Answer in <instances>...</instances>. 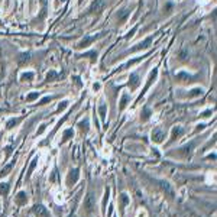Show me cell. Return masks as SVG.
<instances>
[{"label":"cell","mask_w":217,"mask_h":217,"mask_svg":"<svg viewBox=\"0 0 217 217\" xmlns=\"http://www.w3.org/2000/svg\"><path fill=\"white\" fill-rule=\"evenodd\" d=\"M96 207V198H94V195L93 192H89L85 195V198H84V203H83V208L87 211V213H91Z\"/></svg>","instance_id":"1"},{"label":"cell","mask_w":217,"mask_h":217,"mask_svg":"<svg viewBox=\"0 0 217 217\" xmlns=\"http://www.w3.org/2000/svg\"><path fill=\"white\" fill-rule=\"evenodd\" d=\"M103 35H104V33H97V35H91V36H84V38L81 39V42L77 45V48H80V49H83V48H89L91 42H94L96 39L101 38Z\"/></svg>","instance_id":"2"},{"label":"cell","mask_w":217,"mask_h":217,"mask_svg":"<svg viewBox=\"0 0 217 217\" xmlns=\"http://www.w3.org/2000/svg\"><path fill=\"white\" fill-rule=\"evenodd\" d=\"M78 178H80V169H78V168H74V169L70 171L68 177H67V184H68L70 187H73L74 184H77Z\"/></svg>","instance_id":"3"},{"label":"cell","mask_w":217,"mask_h":217,"mask_svg":"<svg viewBox=\"0 0 217 217\" xmlns=\"http://www.w3.org/2000/svg\"><path fill=\"white\" fill-rule=\"evenodd\" d=\"M104 6H106L104 0H94L91 3V6L89 7V12L90 13H100V12H103Z\"/></svg>","instance_id":"4"},{"label":"cell","mask_w":217,"mask_h":217,"mask_svg":"<svg viewBox=\"0 0 217 217\" xmlns=\"http://www.w3.org/2000/svg\"><path fill=\"white\" fill-rule=\"evenodd\" d=\"M158 184H159L161 190L168 195L169 198H174V197H175V192H174V190H172V187H171V184H169L168 181H159Z\"/></svg>","instance_id":"5"},{"label":"cell","mask_w":217,"mask_h":217,"mask_svg":"<svg viewBox=\"0 0 217 217\" xmlns=\"http://www.w3.org/2000/svg\"><path fill=\"white\" fill-rule=\"evenodd\" d=\"M38 217H51V214H49V211H48V208L45 207V206H42V204H36V206H33V210H32Z\"/></svg>","instance_id":"6"},{"label":"cell","mask_w":217,"mask_h":217,"mask_svg":"<svg viewBox=\"0 0 217 217\" xmlns=\"http://www.w3.org/2000/svg\"><path fill=\"white\" fill-rule=\"evenodd\" d=\"M139 84H140V80H139V74H130V77H129V87H130V90L132 91H135L138 87H139Z\"/></svg>","instance_id":"7"},{"label":"cell","mask_w":217,"mask_h":217,"mask_svg":"<svg viewBox=\"0 0 217 217\" xmlns=\"http://www.w3.org/2000/svg\"><path fill=\"white\" fill-rule=\"evenodd\" d=\"M150 43H152V36H149V38H146L145 41H142L140 43H138V45H136L135 48H132L129 52H136V51H140V49H146V48L150 47Z\"/></svg>","instance_id":"8"},{"label":"cell","mask_w":217,"mask_h":217,"mask_svg":"<svg viewBox=\"0 0 217 217\" xmlns=\"http://www.w3.org/2000/svg\"><path fill=\"white\" fill-rule=\"evenodd\" d=\"M150 138H152V140H154L155 143H162L164 139H165V133L162 132L161 129H155L154 132H152Z\"/></svg>","instance_id":"9"},{"label":"cell","mask_w":217,"mask_h":217,"mask_svg":"<svg viewBox=\"0 0 217 217\" xmlns=\"http://www.w3.org/2000/svg\"><path fill=\"white\" fill-rule=\"evenodd\" d=\"M182 133H184V129H182L181 126H175V127L172 129V133H171V139H169V142H174L175 139H178Z\"/></svg>","instance_id":"10"},{"label":"cell","mask_w":217,"mask_h":217,"mask_svg":"<svg viewBox=\"0 0 217 217\" xmlns=\"http://www.w3.org/2000/svg\"><path fill=\"white\" fill-rule=\"evenodd\" d=\"M26 201H28L26 192H25V191H19L17 195H16V203H17L19 206H23V204H26Z\"/></svg>","instance_id":"11"},{"label":"cell","mask_w":217,"mask_h":217,"mask_svg":"<svg viewBox=\"0 0 217 217\" xmlns=\"http://www.w3.org/2000/svg\"><path fill=\"white\" fill-rule=\"evenodd\" d=\"M130 15V10L129 9H122L119 13H117V20H119V23H122V22H124L127 19V16Z\"/></svg>","instance_id":"12"},{"label":"cell","mask_w":217,"mask_h":217,"mask_svg":"<svg viewBox=\"0 0 217 217\" xmlns=\"http://www.w3.org/2000/svg\"><path fill=\"white\" fill-rule=\"evenodd\" d=\"M119 201H120V207L123 208V207H126V206L130 203V197H129V195H127L126 192H123V194H120Z\"/></svg>","instance_id":"13"},{"label":"cell","mask_w":217,"mask_h":217,"mask_svg":"<svg viewBox=\"0 0 217 217\" xmlns=\"http://www.w3.org/2000/svg\"><path fill=\"white\" fill-rule=\"evenodd\" d=\"M99 113H100L101 122L104 123V122H106V114H107V106H106L104 103H101V104H100V107H99Z\"/></svg>","instance_id":"14"},{"label":"cell","mask_w":217,"mask_h":217,"mask_svg":"<svg viewBox=\"0 0 217 217\" xmlns=\"http://www.w3.org/2000/svg\"><path fill=\"white\" fill-rule=\"evenodd\" d=\"M33 78H35V74L32 71H26L20 75V81H32Z\"/></svg>","instance_id":"15"},{"label":"cell","mask_w":217,"mask_h":217,"mask_svg":"<svg viewBox=\"0 0 217 217\" xmlns=\"http://www.w3.org/2000/svg\"><path fill=\"white\" fill-rule=\"evenodd\" d=\"M38 161H39V159H38V156H35V158H33V161H32V164H31V166H29V169H28V174H26V177H28V178L32 175L33 169L36 168V165H38Z\"/></svg>","instance_id":"16"},{"label":"cell","mask_w":217,"mask_h":217,"mask_svg":"<svg viewBox=\"0 0 217 217\" xmlns=\"http://www.w3.org/2000/svg\"><path fill=\"white\" fill-rule=\"evenodd\" d=\"M192 146H194V143H190V145H187V146L181 148V149H180V155H182V156L188 155L190 152H191V149H192Z\"/></svg>","instance_id":"17"},{"label":"cell","mask_w":217,"mask_h":217,"mask_svg":"<svg viewBox=\"0 0 217 217\" xmlns=\"http://www.w3.org/2000/svg\"><path fill=\"white\" fill-rule=\"evenodd\" d=\"M73 136H74V132H73V129H68V130H65V132H64V135H62V142H65V140L71 139Z\"/></svg>","instance_id":"18"},{"label":"cell","mask_w":217,"mask_h":217,"mask_svg":"<svg viewBox=\"0 0 217 217\" xmlns=\"http://www.w3.org/2000/svg\"><path fill=\"white\" fill-rule=\"evenodd\" d=\"M130 100V97L126 94V93H123V96H122V100H120V110H123V108L126 107V104H127V101Z\"/></svg>","instance_id":"19"},{"label":"cell","mask_w":217,"mask_h":217,"mask_svg":"<svg viewBox=\"0 0 217 217\" xmlns=\"http://www.w3.org/2000/svg\"><path fill=\"white\" fill-rule=\"evenodd\" d=\"M201 94H203V89H194V90L190 91L188 97H190V99H191V97H198V96H201Z\"/></svg>","instance_id":"20"},{"label":"cell","mask_w":217,"mask_h":217,"mask_svg":"<svg viewBox=\"0 0 217 217\" xmlns=\"http://www.w3.org/2000/svg\"><path fill=\"white\" fill-rule=\"evenodd\" d=\"M20 120H22L20 117H16V119H10V120L6 123V127H7V129H12V127H13V126H16V124L20 122Z\"/></svg>","instance_id":"21"},{"label":"cell","mask_w":217,"mask_h":217,"mask_svg":"<svg viewBox=\"0 0 217 217\" xmlns=\"http://www.w3.org/2000/svg\"><path fill=\"white\" fill-rule=\"evenodd\" d=\"M9 192V184L7 182H0V194L6 195Z\"/></svg>","instance_id":"22"},{"label":"cell","mask_w":217,"mask_h":217,"mask_svg":"<svg viewBox=\"0 0 217 217\" xmlns=\"http://www.w3.org/2000/svg\"><path fill=\"white\" fill-rule=\"evenodd\" d=\"M39 96H41V94H39L38 91H33V93H31V94H28V96H26V101H29V103H31V101H33V100L39 99Z\"/></svg>","instance_id":"23"},{"label":"cell","mask_w":217,"mask_h":217,"mask_svg":"<svg viewBox=\"0 0 217 217\" xmlns=\"http://www.w3.org/2000/svg\"><path fill=\"white\" fill-rule=\"evenodd\" d=\"M78 126H80V129L83 130V132H87V130H89V120H83V122H80Z\"/></svg>","instance_id":"24"},{"label":"cell","mask_w":217,"mask_h":217,"mask_svg":"<svg viewBox=\"0 0 217 217\" xmlns=\"http://www.w3.org/2000/svg\"><path fill=\"white\" fill-rule=\"evenodd\" d=\"M57 77H58V73H57V71H49L48 75H47V80H48V81H54Z\"/></svg>","instance_id":"25"},{"label":"cell","mask_w":217,"mask_h":217,"mask_svg":"<svg viewBox=\"0 0 217 217\" xmlns=\"http://www.w3.org/2000/svg\"><path fill=\"white\" fill-rule=\"evenodd\" d=\"M12 166H13V164H9L7 166H5L2 171H0V177H3V175H7V172L12 169Z\"/></svg>","instance_id":"26"},{"label":"cell","mask_w":217,"mask_h":217,"mask_svg":"<svg viewBox=\"0 0 217 217\" xmlns=\"http://www.w3.org/2000/svg\"><path fill=\"white\" fill-rule=\"evenodd\" d=\"M108 194H110V190L106 188V191H104V197H103V208L106 207V204H107V201H108Z\"/></svg>","instance_id":"27"},{"label":"cell","mask_w":217,"mask_h":217,"mask_svg":"<svg viewBox=\"0 0 217 217\" xmlns=\"http://www.w3.org/2000/svg\"><path fill=\"white\" fill-rule=\"evenodd\" d=\"M29 57H31V54H20V55H19V62L29 61Z\"/></svg>","instance_id":"28"},{"label":"cell","mask_w":217,"mask_h":217,"mask_svg":"<svg viewBox=\"0 0 217 217\" xmlns=\"http://www.w3.org/2000/svg\"><path fill=\"white\" fill-rule=\"evenodd\" d=\"M84 57H91V62H96V59H97V52L93 51V52H89V54H84Z\"/></svg>","instance_id":"29"},{"label":"cell","mask_w":217,"mask_h":217,"mask_svg":"<svg viewBox=\"0 0 217 217\" xmlns=\"http://www.w3.org/2000/svg\"><path fill=\"white\" fill-rule=\"evenodd\" d=\"M67 106H68V101H67V100H64L62 103H59V106H58V108H57V112H62Z\"/></svg>","instance_id":"30"},{"label":"cell","mask_w":217,"mask_h":217,"mask_svg":"<svg viewBox=\"0 0 217 217\" xmlns=\"http://www.w3.org/2000/svg\"><path fill=\"white\" fill-rule=\"evenodd\" d=\"M149 116H150V110H149V108H145L143 113H142V119H143V120H148Z\"/></svg>","instance_id":"31"},{"label":"cell","mask_w":217,"mask_h":217,"mask_svg":"<svg viewBox=\"0 0 217 217\" xmlns=\"http://www.w3.org/2000/svg\"><path fill=\"white\" fill-rule=\"evenodd\" d=\"M57 178H58V172H57V169H54L52 175L49 177V181H51V182H55V181H57Z\"/></svg>","instance_id":"32"},{"label":"cell","mask_w":217,"mask_h":217,"mask_svg":"<svg viewBox=\"0 0 217 217\" xmlns=\"http://www.w3.org/2000/svg\"><path fill=\"white\" fill-rule=\"evenodd\" d=\"M140 59H142V58H136V59H132V61H129V62H127V64L124 65V67H132V65H133V64H136V62H139Z\"/></svg>","instance_id":"33"},{"label":"cell","mask_w":217,"mask_h":217,"mask_svg":"<svg viewBox=\"0 0 217 217\" xmlns=\"http://www.w3.org/2000/svg\"><path fill=\"white\" fill-rule=\"evenodd\" d=\"M45 127H47V124H41V127H39V130L36 132V135L39 136V135H42L43 132H45Z\"/></svg>","instance_id":"34"},{"label":"cell","mask_w":217,"mask_h":217,"mask_svg":"<svg viewBox=\"0 0 217 217\" xmlns=\"http://www.w3.org/2000/svg\"><path fill=\"white\" fill-rule=\"evenodd\" d=\"M48 101H51V97H45V99H42V100L39 101V104H45V103H48Z\"/></svg>","instance_id":"35"},{"label":"cell","mask_w":217,"mask_h":217,"mask_svg":"<svg viewBox=\"0 0 217 217\" xmlns=\"http://www.w3.org/2000/svg\"><path fill=\"white\" fill-rule=\"evenodd\" d=\"M93 90H94V91H99V90H100V84H99V83H96V84L93 85Z\"/></svg>","instance_id":"36"},{"label":"cell","mask_w":217,"mask_h":217,"mask_svg":"<svg viewBox=\"0 0 217 217\" xmlns=\"http://www.w3.org/2000/svg\"><path fill=\"white\" fill-rule=\"evenodd\" d=\"M203 129H204V124H198L197 126V130H203Z\"/></svg>","instance_id":"37"},{"label":"cell","mask_w":217,"mask_h":217,"mask_svg":"<svg viewBox=\"0 0 217 217\" xmlns=\"http://www.w3.org/2000/svg\"><path fill=\"white\" fill-rule=\"evenodd\" d=\"M208 114H211V112H210V110H208V112H206V113H203V116H204V117H207Z\"/></svg>","instance_id":"38"}]
</instances>
